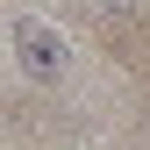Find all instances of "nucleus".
Listing matches in <instances>:
<instances>
[{"instance_id":"obj_1","label":"nucleus","mask_w":150,"mask_h":150,"mask_svg":"<svg viewBox=\"0 0 150 150\" xmlns=\"http://www.w3.org/2000/svg\"><path fill=\"white\" fill-rule=\"evenodd\" d=\"M7 36H14V57H22V71H29L36 86H57L64 71H71V43H64V29L50 22V14H36V7H14Z\"/></svg>"},{"instance_id":"obj_2","label":"nucleus","mask_w":150,"mask_h":150,"mask_svg":"<svg viewBox=\"0 0 150 150\" xmlns=\"http://www.w3.org/2000/svg\"><path fill=\"white\" fill-rule=\"evenodd\" d=\"M93 14H107V22H129V14H136V0H86Z\"/></svg>"}]
</instances>
